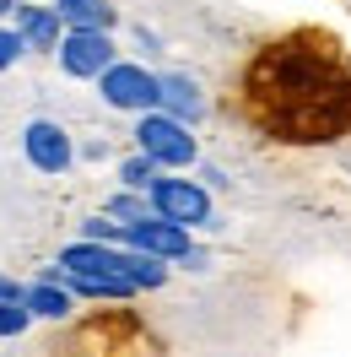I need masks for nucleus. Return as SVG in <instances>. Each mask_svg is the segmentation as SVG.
<instances>
[{
	"instance_id": "1",
	"label": "nucleus",
	"mask_w": 351,
	"mask_h": 357,
	"mask_svg": "<svg viewBox=\"0 0 351 357\" xmlns=\"http://www.w3.org/2000/svg\"><path fill=\"white\" fill-rule=\"evenodd\" d=\"M243 109L270 141H341L351 130V60L325 33L276 38L243 70Z\"/></svg>"
},
{
	"instance_id": "2",
	"label": "nucleus",
	"mask_w": 351,
	"mask_h": 357,
	"mask_svg": "<svg viewBox=\"0 0 351 357\" xmlns=\"http://www.w3.org/2000/svg\"><path fill=\"white\" fill-rule=\"evenodd\" d=\"M135 152H146L157 168L168 174V168H195L200 141H195V130H189L184 119L152 109V114H141V119H135Z\"/></svg>"
},
{
	"instance_id": "3",
	"label": "nucleus",
	"mask_w": 351,
	"mask_h": 357,
	"mask_svg": "<svg viewBox=\"0 0 351 357\" xmlns=\"http://www.w3.org/2000/svg\"><path fill=\"white\" fill-rule=\"evenodd\" d=\"M98 92H103V103L119 114H152L162 103V76L146 66H135V60H114L103 76H98Z\"/></svg>"
},
{
	"instance_id": "4",
	"label": "nucleus",
	"mask_w": 351,
	"mask_h": 357,
	"mask_svg": "<svg viewBox=\"0 0 351 357\" xmlns=\"http://www.w3.org/2000/svg\"><path fill=\"white\" fill-rule=\"evenodd\" d=\"M146 201H152L157 217H168V222H178V227H205L211 222V190H205L200 178L157 174V184L146 190Z\"/></svg>"
},
{
	"instance_id": "5",
	"label": "nucleus",
	"mask_w": 351,
	"mask_h": 357,
	"mask_svg": "<svg viewBox=\"0 0 351 357\" xmlns=\"http://www.w3.org/2000/svg\"><path fill=\"white\" fill-rule=\"evenodd\" d=\"M114 60H119V49H114V33H103V27H70L60 44V70L76 82H98Z\"/></svg>"
},
{
	"instance_id": "6",
	"label": "nucleus",
	"mask_w": 351,
	"mask_h": 357,
	"mask_svg": "<svg viewBox=\"0 0 351 357\" xmlns=\"http://www.w3.org/2000/svg\"><path fill=\"white\" fill-rule=\"evenodd\" d=\"M125 249H141V255H157V260H189L195 255V244H189V227L168 222V217H141V222L125 227Z\"/></svg>"
},
{
	"instance_id": "7",
	"label": "nucleus",
	"mask_w": 351,
	"mask_h": 357,
	"mask_svg": "<svg viewBox=\"0 0 351 357\" xmlns=\"http://www.w3.org/2000/svg\"><path fill=\"white\" fill-rule=\"evenodd\" d=\"M22 152H27V162H33L38 174H65L70 162H76V141H70L65 125L33 119V125L22 130Z\"/></svg>"
},
{
	"instance_id": "8",
	"label": "nucleus",
	"mask_w": 351,
	"mask_h": 357,
	"mask_svg": "<svg viewBox=\"0 0 351 357\" xmlns=\"http://www.w3.org/2000/svg\"><path fill=\"white\" fill-rule=\"evenodd\" d=\"M17 33H22V44L27 49H38V54H60V44H65V17L54 11V6H33V0H22L17 11Z\"/></svg>"
},
{
	"instance_id": "9",
	"label": "nucleus",
	"mask_w": 351,
	"mask_h": 357,
	"mask_svg": "<svg viewBox=\"0 0 351 357\" xmlns=\"http://www.w3.org/2000/svg\"><path fill=\"white\" fill-rule=\"evenodd\" d=\"M162 114H173V119H184L189 130H195L200 119H205V92H200L195 76H184V70H162V103H157Z\"/></svg>"
},
{
	"instance_id": "10",
	"label": "nucleus",
	"mask_w": 351,
	"mask_h": 357,
	"mask_svg": "<svg viewBox=\"0 0 351 357\" xmlns=\"http://www.w3.org/2000/svg\"><path fill=\"white\" fill-rule=\"evenodd\" d=\"M27 309H33V319H70L76 292H70L60 276H38V282L27 287Z\"/></svg>"
},
{
	"instance_id": "11",
	"label": "nucleus",
	"mask_w": 351,
	"mask_h": 357,
	"mask_svg": "<svg viewBox=\"0 0 351 357\" xmlns=\"http://www.w3.org/2000/svg\"><path fill=\"white\" fill-rule=\"evenodd\" d=\"M54 11L65 17V27H103V33H114V22H119L114 0H54Z\"/></svg>"
},
{
	"instance_id": "12",
	"label": "nucleus",
	"mask_w": 351,
	"mask_h": 357,
	"mask_svg": "<svg viewBox=\"0 0 351 357\" xmlns=\"http://www.w3.org/2000/svg\"><path fill=\"white\" fill-rule=\"evenodd\" d=\"M125 276H130L141 292H157L162 282H168V260H157V255H141V249H130V255H125Z\"/></svg>"
},
{
	"instance_id": "13",
	"label": "nucleus",
	"mask_w": 351,
	"mask_h": 357,
	"mask_svg": "<svg viewBox=\"0 0 351 357\" xmlns=\"http://www.w3.org/2000/svg\"><path fill=\"white\" fill-rule=\"evenodd\" d=\"M157 174H162V168H157L146 152H135V157H125V162H119V184H125V190H141V195L157 184Z\"/></svg>"
},
{
	"instance_id": "14",
	"label": "nucleus",
	"mask_w": 351,
	"mask_h": 357,
	"mask_svg": "<svg viewBox=\"0 0 351 357\" xmlns=\"http://www.w3.org/2000/svg\"><path fill=\"white\" fill-rule=\"evenodd\" d=\"M103 211H109L114 222H141V217H152V201H146V195H141V190H119V195H109V206H103Z\"/></svg>"
},
{
	"instance_id": "15",
	"label": "nucleus",
	"mask_w": 351,
	"mask_h": 357,
	"mask_svg": "<svg viewBox=\"0 0 351 357\" xmlns=\"http://www.w3.org/2000/svg\"><path fill=\"white\" fill-rule=\"evenodd\" d=\"M81 238H92V244H125V222H114L109 211H103V217H87V222H81Z\"/></svg>"
},
{
	"instance_id": "16",
	"label": "nucleus",
	"mask_w": 351,
	"mask_h": 357,
	"mask_svg": "<svg viewBox=\"0 0 351 357\" xmlns=\"http://www.w3.org/2000/svg\"><path fill=\"white\" fill-rule=\"evenodd\" d=\"M27 325H33V309H27V303H0V341H6V335H22Z\"/></svg>"
},
{
	"instance_id": "17",
	"label": "nucleus",
	"mask_w": 351,
	"mask_h": 357,
	"mask_svg": "<svg viewBox=\"0 0 351 357\" xmlns=\"http://www.w3.org/2000/svg\"><path fill=\"white\" fill-rule=\"evenodd\" d=\"M22 33H17V27H0V70H11L17 66V60H22Z\"/></svg>"
},
{
	"instance_id": "18",
	"label": "nucleus",
	"mask_w": 351,
	"mask_h": 357,
	"mask_svg": "<svg viewBox=\"0 0 351 357\" xmlns=\"http://www.w3.org/2000/svg\"><path fill=\"white\" fill-rule=\"evenodd\" d=\"M0 303H27V287L17 276H0Z\"/></svg>"
},
{
	"instance_id": "19",
	"label": "nucleus",
	"mask_w": 351,
	"mask_h": 357,
	"mask_svg": "<svg viewBox=\"0 0 351 357\" xmlns=\"http://www.w3.org/2000/svg\"><path fill=\"white\" fill-rule=\"evenodd\" d=\"M17 6H22V0H0V17H11V11H17Z\"/></svg>"
}]
</instances>
